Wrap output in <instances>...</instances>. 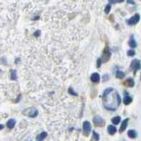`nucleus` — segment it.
Here are the masks:
<instances>
[{
    "label": "nucleus",
    "instance_id": "obj_1",
    "mask_svg": "<svg viewBox=\"0 0 141 141\" xmlns=\"http://www.w3.org/2000/svg\"><path fill=\"white\" fill-rule=\"evenodd\" d=\"M23 114L26 115V116H27V117H35L38 115V111L35 108L31 107V108H26V109H25L24 111H23Z\"/></svg>",
    "mask_w": 141,
    "mask_h": 141
},
{
    "label": "nucleus",
    "instance_id": "obj_2",
    "mask_svg": "<svg viewBox=\"0 0 141 141\" xmlns=\"http://www.w3.org/2000/svg\"><path fill=\"white\" fill-rule=\"evenodd\" d=\"M139 20H140V16H139V13H136L133 17H131L130 20H127V23L130 25V26H132V25L137 24V23L139 21Z\"/></svg>",
    "mask_w": 141,
    "mask_h": 141
},
{
    "label": "nucleus",
    "instance_id": "obj_3",
    "mask_svg": "<svg viewBox=\"0 0 141 141\" xmlns=\"http://www.w3.org/2000/svg\"><path fill=\"white\" fill-rule=\"evenodd\" d=\"M83 130H84V134L87 136L91 131V124L88 121H86L83 123Z\"/></svg>",
    "mask_w": 141,
    "mask_h": 141
},
{
    "label": "nucleus",
    "instance_id": "obj_4",
    "mask_svg": "<svg viewBox=\"0 0 141 141\" xmlns=\"http://www.w3.org/2000/svg\"><path fill=\"white\" fill-rule=\"evenodd\" d=\"M131 68L133 69V70H134V73H135L137 70L140 69V62H139V60H137V59L134 60V61H132V63H131Z\"/></svg>",
    "mask_w": 141,
    "mask_h": 141
},
{
    "label": "nucleus",
    "instance_id": "obj_5",
    "mask_svg": "<svg viewBox=\"0 0 141 141\" xmlns=\"http://www.w3.org/2000/svg\"><path fill=\"white\" fill-rule=\"evenodd\" d=\"M94 123L96 126L102 125L103 124V119L101 118V117H95L94 118Z\"/></svg>",
    "mask_w": 141,
    "mask_h": 141
},
{
    "label": "nucleus",
    "instance_id": "obj_6",
    "mask_svg": "<svg viewBox=\"0 0 141 141\" xmlns=\"http://www.w3.org/2000/svg\"><path fill=\"white\" fill-rule=\"evenodd\" d=\"M128 121H129V119H124L123 121V123H122L121 126H120V129H119V130H120V132H123V130H125L126 128H127V123H128Z\"/></svg>",
    "mask_w": 141,
    "mask_h": 141
},
{
    "label": "nucleus",
    "instance_id": "obj_7",
    "mask_svg": "<svg viewBox=\"0 0 141 141\" xmlns=\"http://www.w3.org/2000/svg\"><path fill=\"white\" fill-rule=\"evenodd\" d=\"M91 80H92L93 82H94V83L99 82V80H100V75L98 74V73H96V72L93 73V74L91 75Z\"/></svg>",
    "mask_w": 141,
    "mask_h": 141
},
{
    "label": "nucleus",
    "instance_id": "obj_8",
    "mask_svg": "<svg viewBox=\"0 0 141 141\" xmlns=\"http://www.w3.org/2000/svg\"><path fill=\"white\" fill-rule=\"evenodd\" d=\"M110 57V53L109 51L107 49V51H105L103 54V57H102V62H108V59Z\"/></svg>",
    "mask_w": 141,
    "mask_h": 141
},
{
    "label": "nucleus",
    "instance_id": "obj_9",
    "mask_svg": "<svg viewBox=\"0 0 141 141\" xmlns=\"http://www.w3.org/2000/svg\"><path fill=\"white\" fill-rule=\"evenodd\" d=\"M108 131L110 135H114L116 132H117V128L113 125H109L108 127Z\"/></svg>",
    "mask_w": 141,
    "mask_h": 141
},
{
    "label": "nucleus",
    "instance_id": "obj_10",
    "mask_svg": "<svg viewBox=\"0 0 141 141\" xmlns=\"http://www.w3.org/2000/svg\"><path fill=\"white\" fill-rule=\"evenodd\" d=\"M15 120L14 119H10L8 122H7V127L10 128V129H12L14 126H15Z\"/></svg>",
    "mask_w": 141,
    "mask_h": 141
},
{
    "label": "nucleus",
    "instance_id": "obj_11",
    "mask_svg": "<svg viewBox=\"0 0 141 141\" xmlns=\"http://www.w3.org/2000/svg\"><path fill=\"white\" fill-rule=\"evenodd\" d=\"M129 45H130V48H135V47H137V42L136 41L134 40V38L132 37L130 39V41H129Z\"/></svg>",
    "mask_w": 141,
    "mask_h": 141
},
{
    "label": "nucleus",
    "instance_id": "obj_12",
    "mask_svg": "<svg viewBox=\"0 0 141 141\" xmlns=\"http://www.w3.org/2000/svg\"><path fill=\"white\" fill-rule=\"evenodd\" d=\"M128 136L130 137V138H131V139H135V138L137 137V133L135 130H130L129 131H128Z\"/></svg>",
    "mask_w": 141,
    "mask_h": 141
},
{
    "label": "nucleus",
    "instance_id": "obj_13",
    "mask_svg": "<svg viewBox=\"0 0 141 141\" xmlns=\"http://www.w3.org/2000/svg\"><path fill=\"white\" fill-rule=\"evenodd\" d=\"M120 120H121V117H115L111 119V122H112L114 124H118L119 122H120Z\"/></svg>",
    "mask_w": 141,
    "mask_h": 141
},
{
    "label": "nucleus",
    "instance_id": "obj_14",
    "mask_svg": "<svg viewBox=\"0 0 141 141\" xmlns=\"http://www.w3.org/2000/svg\"><path fill=\"white\" fill-rule=\"evenodd\" d=\"M47 137V132L43 131L42 133H41V134L39 135V136L37 137V139H38V141H42L43 139H45Z\"/></svg>",
    "mask_w": 141,
    "mask_h": 141
},
{
    "label": "nucleus",
    "instance_id": "obj_15",
    "mask_svg": "<svg viewBox=\"0 0 141 141\" xmlns=\"http://www.w3.org/2000/svg\"><path fill=\"white\" fill-rule=\"evenodd\" d=\"M116 77H117V79H123V78H124V72H123L121 70H118V71H117Z\"/></svg>",
    "mask_w": 141,
    "mask_h": 141
},
{
    "label": "nucleus",
    "instance_id": "obj_16",
    "mask_svg": "<svg viewBox=\"0 0 141 141\" xmlns=\"http://www.w3.org/2000/svg\"><path fill=\"white\" fill-rule=\"evenodd\" d=\"M131 101H132V99L130 96H125L124 97V99H123V102H124V104H126V105L130 104Z\"/></svg>",
    "mask_w": 141,
    "mask_h": 141
},
{
    "label": "nucleus",
    "instance_id": "obj_17",
    "mask_svg": "<svg viewBox=\"0 0 141 141\" xmlns=\"http://www.w3.org/2000/svg\"><path fill=\"white\" fill-rule=\"evenodd\" d=\"M126 84H127L129 86H130V87H131V86H134V81H133V79H127Z\"/></svg>",
    "mask_w": 141,
    "mask_h": 141
},
{
    "label": "nucleus",
    "instance_id": "obj_18",
    "mask_svg": "<svg viewBox=\"0 0 141 141\" xmlns=\"http://www.w3.org/2000/svg\"><path fill=\"white\" fill-rule=\"evenodd\" d=\"M11 79H17L15 70H12V71H11Z\"/></svg>",
    "mask_w": 141,
    "mask_h": 141
},
{
    "label": "nucleus",
    "instance_id": "obj_19",
    "mask_svg": "<svg viewBox=\"0 0 141 141\" xmlns=\"http://www.w3.org/2000/svg\"><path fill=\"white\" fill-rule=\"evenodd\" d=\"M127 55L129 56V57H132V56L135 55V51L132 50V49H130V50L127 51Z\"/></svg>",
    "mask_w": 141,
    "mask_h": 141
},
{
    "label": "nucleus",
    "instance_id": "obj_20",
    "mask_svg": "<svg viewBox=\"0 0 141 141\" xmlns=\"http://www.w3.org/2000/svg\"><path fill=\"white\" fill-rule=\"evenodd\" d=\"M110 8H111V5H110V4H108V5L106 6V8H105V12H106V14H108V13L109 12Z\"/></svg>",
    "mask_w": 141,
    "mask_h": 141
},
{
    "label": "nucleus",
    "instance_id": "obj_21",
    "mask_svg": "<svg viewBox=\"0 0 141 141\" xmlns=\"http://www.w3.org/2000/svg\"><path fill=\"white\" fill-rule=\"evenodd\" d=\"M93 135H94V139H96V141L99 140V135L97 134L95 131H93Z\"/></svg>",
    "mask_w": 141,
    "mask_h": 141
},
{
    "label": "nucleus",
    "instance_id": "obj_22",
    "mask_svg": "<svg viewBox=\"0 0 141 141\" xmlns=\"http://www.w3.org/2000/svg\"><path fill=\"white\" fill-rule=\"evenodd\" d=\"M69 93H70V94H73V95H77V94L73 92V90L71 89V88H70V89H69Z\"/></svg>",
    "mask_w": 141,
    "mask_h": 141
},
{
    "label": "nucleus",
    "instance_id": "obj_23",
    "mask_svg": "<svg viewBox=\"0 0 141 141\" xmlns=\"http://www.w3.org/2000/svg\"><path fill=\"white\" fill-rule=\"evenodd\" d=\"M101 66V59H98V62H97V67H100Z\"/></svg>",
    "mask_w": 141,
    "mask_h": 141
},
{
    "label": "nucleus",
    "instance_id": "obj_24",
    "mask_svg": "<svg viewBox=\"0 0 141 141\" xmlns=\"http://www.w3.org/2000/svg\"><path fill=\"white\" fill-rule=\"evenodd\" d=\"M127 2L129 3V4H134V2H133V1H132V0H128Z\"/></svg>",
    "mask_w": 141,
    "mask_h": 141
},
{
    "label": "nucleus",
    "instance_id": "obj_25",
    "mask_svg": "<svg viewBox=\"0 0 141 141\" xmlns=\"http://www.w3.org/2000/svg\"><path fill=\"white\" fill-rule=\"evenodd\" d=\"M40 35V31H37V32H36V33H35V36H38V35Z\"/></svg>",
    "mask_w": 141,
    "mask_h": 141
},
{
    "label": "nucleus",
    "instance_id": "obj_26",
    "mask_svg": "<svg viewBox=\"0 0 141 141\" xmlns=\"http://www.w3.org/2000/svg\"><path fill=\"white\" fill-rule=\"evenodd\" d=\"M110 3H117V0H108Z\"/></svg>",
    "mask_w": 141,
    "mask_h": 141
},
{
    "label": "nucleus",
    "instance_id": "obj_27",
    "mask_svg": "<svg viewBox=\"0 0 141 141\" xmlns=\"http://www.w3.org/2000/svg\"><path fill=\"white\" fill-rule=\"evenodd\" d=\"M124 0H117V3H122V2H123Z\"/></svg>",
    "mask_w": 141,
    "mask_h": 141
}]
</instances>
